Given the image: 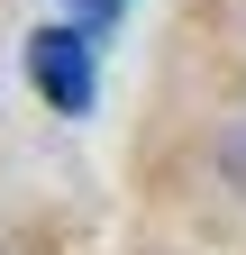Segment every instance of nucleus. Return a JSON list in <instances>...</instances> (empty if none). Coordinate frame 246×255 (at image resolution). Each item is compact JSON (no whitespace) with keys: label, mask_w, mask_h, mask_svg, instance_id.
<instances>
[{"label":"nucleus","mask_w":246,"mask_h":255,"mask_svg":"<svg viewBox=\"0 0 246 255\" xmlns=\"http://www.w3.org/2000/svg\"><path fill=\"white\" fill-rule=\"evenodd\" d=\"M27 82H37L55 110L82 119L91 91H101L91 82V27H37V37H27Z\"/></svg>","instance_id":"nucleus-1"},{"label":"nucleus","mask_w":246,"mask_h":255,"mask_svg":"<svg viewBox=\"0 0 246 255\" xmlns=\"http://www.w3.org/2000/svg\"><path fill=\"white\" fill-rule=\"evenodd\" d=\"M119 9H128V0H82V18H91V27H110Z\"/></svg>","instance_id":"nucleus-2"}]
</instances>
